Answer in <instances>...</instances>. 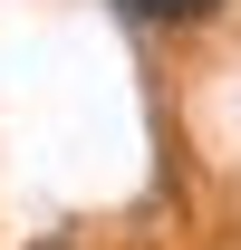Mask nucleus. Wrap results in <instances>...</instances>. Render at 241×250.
Masks as SVG:
<instances>
[{
  "label": "nucleus",
  "instance_id": "1",
  "mask_svg": "<svg viewBox=\"0 0 241 250\" xmlns=\"http://www.w3.org/2000/svg\"><path fill=\"white\" fill-rule=\"evenodd\" d=\"M116 10H135V20H164V29H174V20H212L222 0H116Z\"/></svg>",
  "mask_w": 241,
  "mask_h": 250
},
{
  "label": "nucleus",
  "instance_id": "2",
  "mask_svg": "<svg viewBox=\"0 0 241 250\" xmlns=\"http://www.w3.org/2000/svg\"><path fill=\"white\" fill-rule=\"evenodd\" d=\"M39 250H58V241H39Z\"/></svg>",
  "mask_w": 241,
  "mask_h": 250
}]
</instances>
